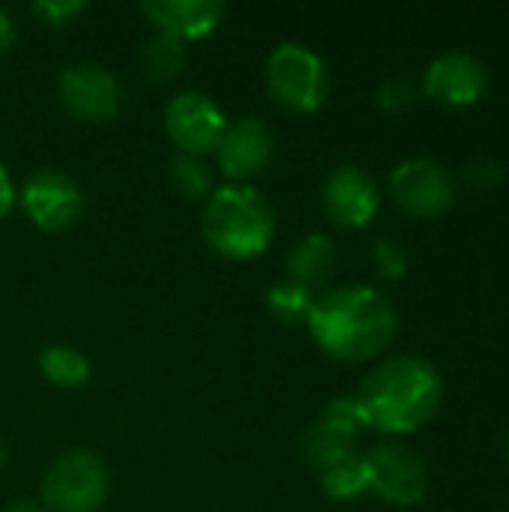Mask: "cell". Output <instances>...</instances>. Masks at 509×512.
I'll use <instances>...</instances> for the list:
<instances>
[{
	"instance_id": "cell-8",
	"label": "cell",
	"mask_w": 509,
	"mask_h": 512,
	"mask_svg": "<svg viewBox=\"0 0 509 512\" xmlns=\"http://www.w3.org/2000/svg\"><path fill=\"white\" fill-rule=\"evenodd\" d=\"M225 126L222 108L204 93L186 90L165 105V132L177 144V153L204 156L216 150Z\"/></svg>"
},
{
	"instance_id": "cell-15",
	"label": "cell",
	"mask_w": 509,
	"mask_h": 512,
	"mask_svg": "<svg viewBox=\"0 0 509 512\" xmlns=\"http://www.w3.org/2000/svg\"><path fill=\"white\" fill-rule=\"evenodd\" d=\"M336 261H339V252L327 234H306L288 252V279L315 291L333 276Z\"/></svg>"
},
{
	"instance_id": "cell-30",
	"label": "cell",
	"mask_w": 509,
	"mask_h": 512,
	"mask_svg": "<svg viewBox=\"0 0 509 512\" xmlns=\"http://www.w3.org/2000/svg\"><path fill=\"white\" fill-rule=\"evenodd\" d=\"M6 462V444H3V438H0V465Z\"/></svg>"
},
{
	"instance_id": "cell-23",
	"label": "cell",
	"mask_w": 509,
	"mask_h": 512,
	"mask_svg": "<svg viewBox=\"0 0 509 512\" xmlns=\"http://www.w3.org/2000/svg\"><path fill=\"white\" fill-rule=\"evenodd\" d=\"M372 258L384 279H402L408 273V252L396 237H378L372 246Z\"/></svg>"
},
{
	"instance_id": "cell-10",
	"label": "cell",
	"mask_w": 509,
	"mask_h": 512,
	"mask_svg": "<svg viewBox=\"0 0 509 512\" xmlns=\"http://www.w3.org/2000/svg\"><path fill=\"white\" fill-rule=\"evenodd\" d=\"M60 102L63 108L87 123L111 120L120 111L117 78L96 63H72L60 72Z\"/></svg>"
},
{
	"instance_id": "cell-25",
	"label": "cell",
	"mask_w": 509,
	"mask_h": 512,
	"mask_svg": "<svg viewBox=\"0 0 509 512\" xmlns=\"http://www.w3.org/2000/svg\"><path fill=\"white\" fill-rule=\"evenodd\" d=\"M417 87L408 78H387L378 90V105L390 114H402L417 102Z\"/></svg>"
},
{
	"instance_id": "cell-16",
	"label": "cell",
	"mask_w": 509,
	"mask_h": 512,
	"mask_svg": "<svg viewBox=\"0 0 509 512\" xmlns=\"http://www.w3.org/2000/svg\"><path fill=\"white\" fill-rule=\"evenodd\" d=\"M321 474V486L330 498L348 501L357 498L363 492H369V474H366V456H360L357 450L327 462L324 468H318Z\"/></svg>"
},
{
	"instance_id": "cell-21",
	"label": "cell",
	"mask_w": 509,
	"mask_h": 512,
	"mask_svg": "<svg viewBox=\"0 0 509 512\" xmlns=\"http://www.w3.org/2000/svg\"><path fill=\"white\" fill-rule=\"evenodd\" d=\"M168 177H171L174 189L186 198H201L213 186L204 156H192V153H174L168 162Z\"/></svg>"
},
{
	"instance_id": "cell-6",
	"label": "cell",
	"mask_w": 509,
	"mask_h": 512,
	"mask_svg": "<svg viewBox=\"0 0 509 512\" xmlns=\"http://www.w3.org/2000/svg\"><path fill=\"white\" fill-rule=\"evenodd\" d=\"M390 198L411 216L432 219L453 207L456 180L429 156H411L390 171Z\"/></svg>"
},
{
	"instance_id": "cell-4",
	"label": "cell",
	"mask_w": 509,
	"mask_h": 512,
	"mask_svg": "<svg viewBox=\"0 0 509 512\" xmlns=\"http://www.w3.org/2000/svg\"><path fill=\"white\" fill-rule=\"evenodd\" d=\"M267 90L282 108L312 114L327 102L330 75L312 48L300 42H282L267 57Z\"/></svg>"
},
{
	"instance_id": "cell-9",
	"label": "cell",
	"mask_w": 509,
	"mask_h": 512,
	"mask_svg": "<svg viewBox=\"0 0 509 512\" xmlns=\"http://www.w3.org/2000/svg\"><path fill=\"white\" fill-rule=\"evenodd\" d=\"M486 87L489 69L468 51L438 54L423 75V93L444 108H468L483 99Z\"/></svg>"
},
{
	"instance_id": "cell-19",
	"label": "cell",
	"mask_w": 509,
	"mask_h": 512,
	"mask_svg": "<svg viewBox=\"0 0 509 512\" xmlns=\"http://www.w3.org/2000/svg\"><path fill=\"white\" fill-rule=\"evenodd\" d=\"M315 291L285 279V282H276L267 294V306L270 312L285 321V324H306L309 315H312V306H315Z\"/></svg>"
},
{
	"instance_id": "cell-11",
	"label": "cell",
	"mask_w": 509,
	"mask_h": 512,
	"mask_svg": "<svg viewBox=\"0 0 509 512\" xmlns=\"http://www.w3.org/2000/svg\"><path fill=\"white\" fill-rule=\"evenodd\" d=\"M21 204L42 231H63L72 222H78L84 210L78 183L54 168H42L27 177L21 189Z\"/></svg>"
},
{
	"instance_id": "cell-26",
	"label": "cell",
	"mask_w": 509,
	"mask_h": 512,
	"mask_svg": "<svg viewBox=\"0 0 509 512\" xmlns=\"http://www.w3.org/2000/svg\"><path fill=\"white\" fill-rule=\"evenodd\" d=\"M33 12H36L45 24L63 27V24H69L72 18H78V15L84 12V3H81V0H39V3L33 6Z\"/></svg>"
},
{
	"instance_id": "cell-14",
	"label": "cell",
	"mask_w": 509,
	"mask_h": 512,
	"mask_svg": "<svg viewBox=\"0 0 509 512\" xmlns=\"http://www.w3.org/2000/svg\"><path fill=\"white\" fill-rule=\"evenodd\" d=\"M141 12L156 24L159 33H168L180 42L207 36L225 12L222 0H147Z\"/></svg>"
},
{
	"instance_id": "cell-31",
	"label": "cell",
	"mask_w": 509,
	"mask_h": 512,
	"mask_svg": "<svg viewBox=\"0 0 509 512\" xmlns=\"http://www.w3.org/2000/svg\"><path fill=\"white\" fill-rule=\"evenodd\" d=\"M507 459H509V435H507Z\"/></svg>"
},
{
	"instance_id": "cell-28",
	"label": "cell",
	"mask_w": 509,
	"mask_h": 512,
	"mask_svg": "<svg viewBox=\"0 0 509 512\" xmlns=\"http://www.w3.org/2000/svg\"><path fill=\"white\" fill-rule=\"evenodd\" d=\"M12 42H15V24H12V18L0 9V51H9Z\"/></svg>"
},
{
	"instance_id": "cell-2",
	"label": "cell",
	"mask_w": 509,
	"mask_h": 512,
	"mask_svg": "<svg viewBox=\"0 0 509 512\" xmlns=\"http://www.w3.org/2000/svg\"><path fill=\"white\" fill-rule=\"evenodd\" d=\"M357 396L366 408L369 426L387 435H405L417 432L438 414L444 384L429 360L402 354L378 363Z\"/></svg>"
},
{
	"instance_id": "cell-24",
	"label": "cell",
	"mask_w": 509,
	"mask_h": 512,
	"mask_svg": "<svg viewBox=\"0 0 509 512\" xmlns=\"http://www.w3.org/2000/svg\"><path fill=\"white\" fill-rule=\"evenodd\" d=\"M462 174H465V183H468L471 189L489 192V189H495V186L504 180V165H501L495 156H489V153H477V156H471V159L465 162Z\"/></svg>"
},
{
	"instance_id": "cell-5",
	"label": "cell",
	"mask_w": 509,
	"mask_h": 512,
	"mask_svg": "<svg viewBox=\"0 0 509 512\" xmlns=\"http://www.w3.org/2000/svg\"><path fill=\"white\" fill-rule=\"evenodd\" d=\"M108 498V468L90 450L57 456L42 480V507L51 512H96Z\"/></svg>"
},
{
	"instance_id": "cell-7",
	"label": "cell",
	"mask_w": 509,
	"mask_h": 512,
	"mask_svg": "<svg viewBox=\"0 0 509 512\" xmlns=\"http://www.w3.org/2000/svg\"><path fill=\"white\" fill-rule=\"evenodd\" d=\"M369 489L396 507H414L429 492V471L423 459L405 444H381L366 453Z\"/></svg>"
},
{
	"instance_id": "cell-1",
	"label": "cell",
	"mask_w": 509,
	"mask_h": 512,
	"mask_svg": "<svg viewBox=\"0 0 509 512\" xmlns=\"http://www.w3.org/2000/svg\"><path fill=\"white\" fill-rule=\"evenodd\" d=\"M306 324L330 357L363 363L390 348L399 330V315L381 291L348 285L318 297Z\"/></svg>"
},
{
	"instance_id": "cell-18",
	"label": "cell",
	"mask_w": 509,
	"mask_h": 512,
	"mask_svg": "<svg viewBox=\"0 0 509 512\" xmlns=\"http://www.w3.org/2000/svg\"><path fill=\"white\" fill-rule=\"evenodd\" d=\"M186 60V48L180 39L168 36V33H156L144 48H141V66L144 75L153 81H171Z\"/></svg>"
},
{
	"instance_id": "cell-29",
	"label": "cell",
	"mask_w": 509,
	"mask_h": 512,
	"mask_svg": "<svg viewBox=\"0 0 509 512\" xmlns=\"http://www.w3.org/2000/svg\"><path fill=\"white\" fill-rule=\"evenodd\" d=\"M3 512H45V507H42V504H36V501L18 498V501H12V504H9Z\"/></svg>"
},
{
	"instance_id": "cell-17",
	"label": "cell",
	"mask_w": 509,
	"mask_h": 512,
	"mask_svg": "<svg viewBox=\"0 0 509 512\" xmlns=\"http://www.w3.org/2000/svg\"><path fill=\"white\" fill-rule=\"evenodd\" d=\"M39 372L57 387L78 390L90 378V360L72 345H51L39 354Z\"/></svg>"
},
{
	"instance_id": "cell-27",
	"label": "cell",
	"mask_w": 509,
	"mask_h": 512,
	"mask_svg": "<svg viewBox=\"0 0 509 512\" xmlns=\"http://www.w3.org/2000/svg\"><path fill=\"white\" fill-rule=\"evenodd\" d=\"M12 201H15V189H12V180H9V174H6V168L0 162V219L12 210Z\"/></svg>"
},
{
	"instance_id": "cell-13",
	"label": "cell",
	"mask_w": 509,
	"mask_h": 512,
	"mask_svg": "<svg viewBox=\"0 0 509 512\" xmlns=\"http://www.w3.org/2000/svg\"><path fill=\"white\" fill-rule=\"evenodd\" d=\"M216 150L222 171L231 180H246L273 159V135L258 117H243L225 126Z\"/></svg>"
},
{
	"instance_id": "cell-3",
	"label": "cell",
	"mask_w": 509,
	"mask_h": 512,
	"mask_svg": "<svg viewBox=\"0 0 509 512\" xmlns=\"http://www.w3.org/2000/svg\"><path fill=\"white\" fill-rule=\"evenodd\" d=\"M273 228V207L261 192L243 183L216 189L201 216V231L210 249L234 261L258 258L270 246Z\"/></svg>"
},
{
	"instance_id": "cell-12",
	"label": "cell",
	"mask_w": 509,
	"mask_h": 512,
	"mask_svg": "<svg viewBox=\"0 0 509 512\" xmlns=\"http://www.w3.org/2000/svg\"><path fill=\"white\" fill-rule=\"evenodd\" d=\"M381 207V192L375 180L357 168V165H342L336 168L327 183H324V210L333 225L339 228H366Z\"/></svg>"
},
{
	"instance_id": "cell-22",
	"label": "cell",
	"mask_w": 509,
	"mask_h": 512,
	"mask_svg": "<svg viewBox=\"0 0 509 512\" xmlns=\"http://www.w3.org/2000/svg\"><path fill=\"white\" fill-rule=\"evenodd\" d=\"M354 450V441H348V438H339V435H333V432H327L324 426H312L306 435H303V456H306V462L318 471V468H324L327 462H333V459H339V456H345V453H351Z\"/></svg>"
},
{
	"instance_id": "cell-20",
	"label": "cell",
	"mask_w": 509,
	"mask_h": 512,
	"mask_svg": "<svg viewBox=\"0 0 509 512\" xmlns=\"http://www.w3.org/2000/svg\"><path fill=\"white\" fill-rule=\"evenodd\" d=\"M315 423L324 426L327 432L339 435V438H348V441H354L357 432L369 426L366 408H363V402H360L357 393H354V396H339V399L327 402L324 411H321V417H318Z\"/></svg>"
}]
</instances>
